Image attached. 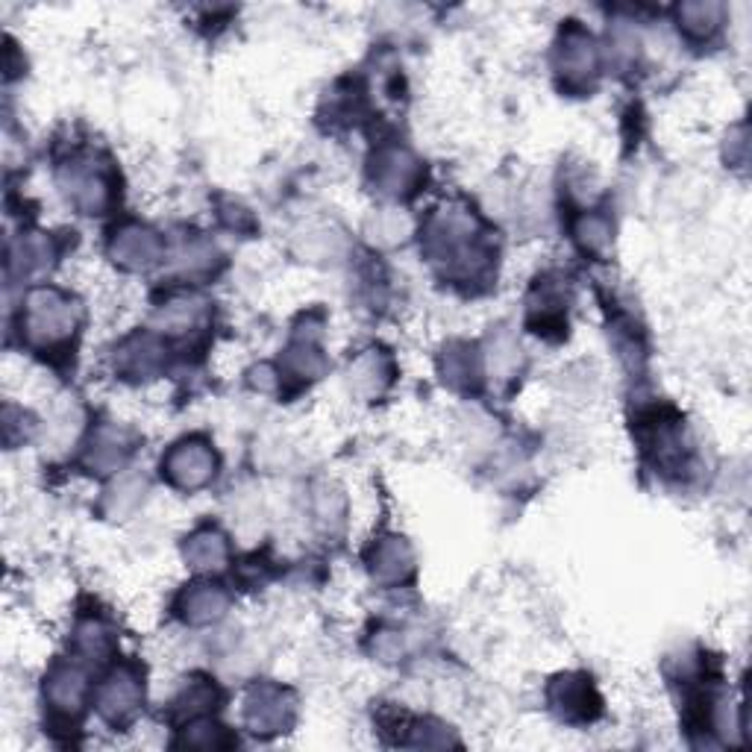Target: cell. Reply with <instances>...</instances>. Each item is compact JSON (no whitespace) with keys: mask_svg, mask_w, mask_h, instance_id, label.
I'll list each match as a JSON object with an SVG mask.
<instances>
[{"mask_svg":"<svg viewBox=\"0 0 752 752\" xmlns=\"http://www.w3.org/2000/svg\"><path fill=\"white\" fill-rule=\"evenodd\" d=\"M186 558L197 570H209V567H221L227 558V538L218 529H201L188 538Z\"/></svg>","mask_w":752,"mask_h":752,"instance_id":"14","label":"cell"},{"mask_svg":"<svg viewBox=\"0 0 752 752\" xmlns=\"http://www.w3.org/2000/svg\"><path fill=\"white\" fill-rule=\"evenodd\" d=\"M163 470L183 491H195L215 477V453L203 441H183L163 459Z\"/></svg>","mask_w":752,"mask_h":752,"instance_id":"2","label":"cell"},{"mask_svg":"<svg viewBox=\"0 0 752 752\" xmlns=\"http://www.w3.org/2000/svg\"><path fill=\"white\" fill-rule=\"evenodd\" d=\"M720 12H723V9H720L717 3H687V7L680 9V21L687 33L703 39V36H709L714 27H717Z\"/></svg>","mask_w":752,"mask_h":752,"instance_id":"16","label":"cell"},{"mask_svg":"<svg viewBox=\"0 0 752 752\" xmlns=\"http://www.w3.org/2000/svg\"><path fill=\"white\" fill-rule=\"evenodd\" d=\"M141 696H145L141 676H138L133 667H121V671L113 673V676L106 680V685L100 687L98 709L109 723H127V720L138 712Z\"/></svg>","mask_w":752,"mask_h":752,"instance_id":"3","label":"cell"},{"mask_svg":"<svg viewBox=\"0 0 752 752\" xmlns=\"http://www.w3.org/2000/svg\"><path fill=\"white\" fill-rule=\"evenodd\" d=\"M77 326V306L74 300L66 297L57 289H39L27 300V330L30 339L41 344L66 339L68 332Z\"/></svg>","mask_w":752,"mask_h":752,"instance_id":"1","label":"cell"},{"mask_svg":"<svg viewBox=\"0 0 752 752\" xmlns=\"http://www.w3.org/2000/svg\"><path fill=\"white\" fill-rule=\"evenodd\" d=\"M86 691H89L86 673L77 664H57L50 673L48 687H45V694L59 712H77L86 700Z\"/></svg>","mask_w":752,"mask_h":752,"instance_id":"9","label":"cell"},{"mask_svg":"<svg viewBox=\"0 0 752 752\" xmlns=\"http://www.w3.org/2000/svg\"><path fill=\"white\" fill-rule=\"evenodd\" d=\"M373 179L385 195H400L418 179V163L412 159V154H406L400 147H385L377 154Z\"/></svg>","mask_w":752,"mask_h":752,"instance_id":"7","label":"cell"},{"mask_svg":"<svg viewBox=\"0 0 752 752\" xmlns=\"http://www.w3.org/2000/svg\"><path fill=\"white\" fill-rule=\"evenodd\" d=\"M389 373L391 368L385 359L377 357V353H368V357L359 359L357 368L350 371V377H353V385L359 391H364V394H380L385 389V382L391 380Z\"/></svg>","mask_w":752,"mask_h":752,"instance_id":"15","label":"cell"},{"mask_svg":"<svg viewBox=\"0 0 752 752\" xmlns=\"http://www.w3.org/2000/svg\"><path fill=\"white\" fill-rule=\"evenodd\" d=\"M159 253H163V244H159L154 229L138 227V224L124 227L121 233H115L113 238L115 262H121L124 267H133V271L154 265V262L159 260Z\"/></svg>","mask_w":752,"mask_h":752,"instance_id":"6","label":"cell"},{"mask_svg":"<svg viewBox=\"0 0 752 752\" xmlns=\"http://www.w3.org/2000/svg\"><path fill=\"white\" fill-rule=\"evenodd\" d=\"M227 603H229L227 594L221 588H215V585H195V588L186 590V597H183L179 608H183L186 621L209 623L218 621V617L227 612Z\"/></svg>","mask_w":752,"mask_h":752,"instance_id":"12","label":"cell"},{"mask_svg":"<svg viewBox=\"0 0 752 752\" xmlns=\"http://www.w3.org/2000/svg\"><path fill=\"white\" fill-rule=\"evenodd\" d=\"M576 235H579V242H583L585 247H590V251H599V247H606V244H608V221L599 218V215L583 218V224H579Z\"/></svg>","mask_w":752,"mask_h":752,"instance_id":"17","label":"cell"},{"mask_svg":"<svg viewBox=\"0 0 752 752\" xmlns=\"http://www.w3.org/2000/svg\"><path fill=\"white\" fill-rule=\"evenodd\" d=\"M558 68H561L570 80L597 71V48L590 45V39L583 30H570V33H565V41H561V48H558Z\"/></svg>","mask_w":752,"mask_h":752,"instance_id":"11","label":"cell"},{"mask_svg":"<svg viewBox=\"0 0 752 752\" xmlns=\"http://www.w3.org/2000/svg\"><path fill=\"white\" fill-rule=\"evenodd\" d=\"M550 700L565 720H590L599 705L590 680H585V676H579V680L576 676L558 680L550 691Z\"/></svg>","mask_w":752,"mask_h":752,"instance_id":"8","label":"cell"},{"mask_svg":"<svg viewBox=\"0 0 752 752\" xmlns=\"http://www.w3.org/2000/svg\"><path fill=\"white\" fill-rule=\"evenodd\" d=\"M371 570L382 583H400L412 570V553L403 538H385L373 547Z\"/></svg>","mask_w":752,"mask_h":752,"instance_id":"10","label":"cell"},{"mask_svg":"<svg viewBox=\"0 0 752 752\" xmlns=\"http://www.w3.org/2000/svg\"><path fill=\"white\" fill-rule=\"evenodd\" d=\"M292 712L294 705L289 694L274 685L253 687L247 705H244V714H247L253 732H265V735L283 732V726H289V720H292Z\"/></svg>","mask_w":752,"mask_h":752,"instance_id":"4","label":"cell"},{"mask_svg":"<svg viewBox=\"0 0 752 752\" xmlns=\"http://www.w3.org/2000/svg\"><path fill=\"white\" fill-rule=\"evenodd\" d=\"M62 183H66V192L74 206L86 215H100L109 206V183L100 174V168H95L91 163H77L74 168H68Z\"/></svg>","mask_w":752,"mask_h":752,"instance_id":"5","label":"cell"},{"mask_svg":"<svg viewBox=\"0 0 752 752\" xmlns=\"http://www.w3.org/2000/svg\"><path fill=\"white\" fill-rule=\"evenodd\" d=\"M163 362V348L156 344L154 335H133L127 344L121 348V357H118V368L127 373H154Z\"/></svg>","mask_w":752,"mask_h":752,"instance_id":"13","label":"cell"}]
</instances>
